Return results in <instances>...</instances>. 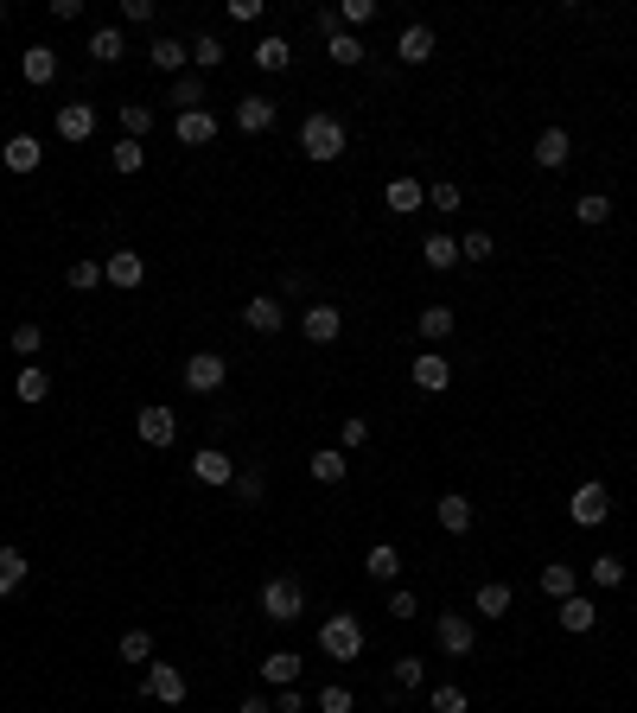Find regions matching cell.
I'll return each mask as SVG.
<instances>
[{
    "label": "cell",
    "instance_id": "e0dca14e",
    "mask_svg": "<svg viewBox=\"0 0 637 713\" xmlns=\"http://www.w3.org/2000/svg\"><path fill=\"white\" fill-rule=\"evenodd\" d=\"M434 516H440L446 535H472V497H466V491H446V497L434 503Z\"/></svg>",
    "mask_w": 637,
    "mask_h": 713
},
{
    "label": "cell",
    "instance_id": "836d02e7",
    "mask_svg": "<svg viewBox=\"0 0 637 713\" xmlns=\"http://www.w3.org/2000/svg\"><path fill=\"white\" fill-rule=\"evenodd\" d=\"M364 573H370V580H395V573H402V554H395V542H376V548L364 554Z\"/></svg>",
    "mask_w": 637,
    "mask_h": 713
},
{
    "label": "cell",
    "instance_id": "680465c9",
    "mask_svg": "<svg viewBox=\"0 0 637 713\" xmlns=\"http://www.w3.org/2000/svg\"><path fill=\"white\" fill-rule=\"evenodd\" d=\"M230 20H243V26H255V20H262V0H230Z\"/></svg>",
    "mask_w": 637,
    "mask_h": 713
},
{
    "label": "cell",
    "instance_id": "f907efd6",
    "mask_svg": "<svg viewBox=\"0 0 637 713\" xmlns=\"http://www.w3.org/2000/svg\"><path fill=\"white\" fill-rule=\"evenodd\" d=\"M338 20H344V32L370 26V20H376V0H344V7H338Z\"/></svg>",
    "mask_w": 637,
    "mask_h": 713
},
{
    "label": "cell",
    "instance_id": "ac0fdd59",
    "mask_svg": "<svg viewBox=\"0 0 637 713\" xmlns=\"http://www.w3.org/2000/svg\"><path fill=\"white\" fill-rule=\"evenodd\" d=\"M249 58H255V71H268V77H274V71H287V64H294V45H287L281 32H262Z\"/></svg>",
    "mask_w": 637,
    "mask_h": 713
},
{
    "label": "cell",
    "instance_id": "816d5d0a",
    "mask_svg": "<svg viewBox=\"0 0 637 713\" xmlns=\"http://www.w3.org/2000/svg\"><path fill=\"white\" fill-rule=\"evenodd\" d=\"M395 694H408V688H421V656H395Z\"/></svg>",
    "mask_w": 637,
    "mask_h": 713
},
{
    "label": "cell",
    "instance_id": "ba28073f",
    "mask_svg": "<svg viewBox=\"0 0 637 713\" xmlns=\"http://www.w3.org/2000/svg\"><path fill=\"white\" fill-rule=\"evenodd\" d=\"M236 472H243V465H236L223 446H198L192 452V478L198 484H217V491H223V484H236Z\"/></svg>",
    "mask_w": 637,
    "mask_h": 713
},
{
    "label": "cell",
    "instance_id": "d6a6232c",
    "mask_svg": "<svg viewBox=\"0 0 637 713\" xmlns=\"http://www.w3.org/2000/svg\"><path fill=\"white\" fill-rule=\"evenodd\" d=\"M26 554L20 548H0V599H7V593H20V586H26Z\"/></svg>",
    "mask_w": 637,
    "mask_h": 713
},
{
    "label": "cell",
    "instance_id": "b9f144b4",
    "mask_svg": "<svg viewBox=\"0 0 637 713\" xmlns=\"http://www.w3.org/2000/svg\"><path fill=\"white\" fill-rule=\"evenodd\" d=\"M491 255H497L491 230H466V236H459V262H491Z\"/></svg>",
    "mask_w": 637,
    "mask_h": 713
},
{
    "label": "cell",
    "instance_id": "74e56055",
    "mask_svg": "<svg viewBox=\"0 0 637 713\" xmlns=\"http://www.w3.org/2000/svg\"><path fill=\"white\" fill-rule=\"evenodd\" d=\"M192 64H198V77L223 71V39H217V32H204V39H192Z\"/></svg>",
    "mask_w": 637,
    "mask_h": 713
},
{
    "label": "cell",
    "instance_id": "44dd1931",
    "mask_svg": "<svg viewBox=\"0 0 637 713\" xmlns=\"http://www.w3.org/2000/svg\"><path fill=\"white\" fill-rule=\"evenodd\" d=\"M300 669H306V663H300V650H268L262 682H268V688H294V682H300Z\"/></svg>",
    "mask_w": 637,
    "mask_h": 713
},
{
    "label": "cell",
    "instance_id": "4dcf8cb0",
    "mask_svg": "<svg viewBox=\"0 0 637 713\" xmlns=\"http://www.w3.org/2000/svg\"><path fill=\"white\" fill-rule=\"evenodd\" d=\"M13 395H20V402H26V408H39V402H45V395H51V376L39 370V363H26V370H20V376H13Z\"/></svg>",
    "mask_w": 637,
    "mask_h": 713
},
{
    "label": "cell",
    "instance_id": "6da1fadb",
    "mask_svg": "<svg viewBox=\"0 0 637 713\" xmlns=\"http://www.w3.org/2000/svg\"><path fill=\"white\" fill-rule=\"evenodd\" d=\"M344 147H351V134H344V121H338V115L313 109V115L300 121V153H306V160L332 166V160H344Z\"/></svg>",
    "mask_w": 637,
    "mask_h": 713
},
{
    "label": "cell",
    "instance_id": "4fadbf2b",
    "mask_svg": "<svg viewBox=\"0 0 637 713\" xmlns=\"http://www.w3.org/2000/svg\"><path fill=\"white\" fill-rule=\"evenodd\" d=\"M51 128H58V141H90V134H96V109H90V102H58V121H51Z\"/></svg>",
    "mask_w": 637,
    "mask_h": 713
},
{
    "label": "cell",
    "instance_id": "bcb514c9",
    "mask_svg": "<svg viewBox=\"0 0 637 713\" xmlns=\"http://www.w3.org/2000/svg\"><path fill=\"white\" fill-rule=\"evenodd\" d=\"M230 491L243 497V503H262V497H268V478L255 472V465H243V472H236V484H230Z\"/></svg>",
    "mask_w": 637,
    "mask_h": 713
},
{
    "label": "cell",
    "instance_id": "6f0895ef",
    "mask_svg": "<svg viewBox=\"0 0 637 713\" xmlns=\"http://www.w3.org/2000/svg\"><path fill=\"white\" fill-rule=\"evenodd\" d=\"M274 713H306V694L300 688H274Z\"/></svg>",
    "mask_w": 637,
    "mask_h": 713
},
{
    "label": "cell",
    "instance_id": "8d00e7d4",
    "mask_svg": "<svg viewBox=\"0 0 637 713\" xmlns=\"http://www.w3.org/2000/svg\"><path fill=\"white\" fill-rule=\"evenodd\" d=\"M606 217H612V198H606V191H587V198H574V223H587V230H599Z\"/></svg>",
    "mask_w": 637,
    "mask_h": 713
},
{
    "label": "cell",
    "instance_id": "9f6ffc18",
    "mask_svg": "<svg viewBox=\"0 0 637 713\" xmlns=\"http://www.w3.org/2000/svg\"><path fill=\"white\" fill-rule=\"evenodd\" d=\"M122 20L128 26H153V0H122Z\"/></svg>",
    "mask_w": 637,
    "mask_h": 713
},
{
    "label": "cell",
    "instance_id": "52a82bcc",
    "mask_svg": "<svg viewBox=\"0 0 637 713\" xmlns=\"http://www.w3.org/2000/svg\"><path fill=\"white\" fill-rule=\"evenodd\" d=\"M434 643L446 656H472V643H478V624L466 618V612H440L434 618Z\"/></svg>",
    "mask_w": 637,
    "mask_h": 713
},
{
    "label": "cell",
    "instance_id": "277c9868",
    "mask_svg": "<svg viewBox=\"0 0 637 713\" xmlns=\"http://www.w3.org/2000/svg\"><path fill=\"white\" fill-rule=\"evenodd\" d=\"M141 694H147V701H160V707H179L185 694H192V682H185V669H179V663H147Z\"/></svg>",
    "mask_w": 637,
    "mask_h": 713
},
{
    "label": "cell",
    "instance_id": "8fae6325",
    "mask_svg": "<svg viewBox=\"0 0 637 713\" xmlns=\"http://www.w3.org/2000/svg\"><path fill=\"white\" fill-rule=\"evenodd\" d=\"M147 64H153L160 77H185V64H192V45H179L172 32H160V39L147 45Z\"/></svg>",
    "mask_w": 637,
    "mask_h": 713
},
{
    "label": "cell",
    "instance_id": "db71d44e",
    "mask_svg": "<svg viewBox=\"0 0 637 713\" xmlns=\"http://www.w3.org/2000/svg\"><path fill=\"white\" fill-rule=\"evenodd\" d=\"M389 618H395V624H408V618H421V599H415V593H408V586H395V593H389Z\"/></svg>",
    "mask_w": 637,
    "mask_h": 713
},
{
    "label": "cell",
    "instance_id": "5bb4252c",
    "mask_svg": "<svg viewBox=\"0 0 637 713\" xmlns=\"http://www.w3.org/2000/svg\"><path fill=\"white\" fill-rule=\"evenodd\" d=\"M102 281L128 293V287H141V281H147V262H141V255H134V249H115L109 262H102Z\"/></svg>",
    "mask_w": 637,
    "mask_h": 713
},
{
    "label": "cell",
    "instance_id": "d4e9b609",
    "mask_svg": "<svg viewBox=\"0 0 637 713\" xmlns=\"http://www.w3.org/2000/svg\"><path fill=\"white\" fill-rule=\"evenodd\" d=\"M383 204L395 217H415L421 204H427V191H421V179H389V191H383Z\"/></svg>",
    "mask_w": 637,
    "mask_h": 713
},
{
    "label": "cell",
    "instance_id": "94428289",
    "mask_svg": "<svg viewBox=\"0 0 637 713\" xmlns=\"http://www.w3.org/2000/svg\"><path fill=\"white\" fill-rule=\"evenodd\" d=\"M236 713H274V707H268V694H249V701L236 707Z\"/></svg>",
    "mask_w": 637,
    "mask_h": 713
},
{
    "label": "cell",
    "instance_id": "7dc6e473",
    "mask_svg": "<svg viewBox=\"0 0 637 713\" xmlns=\"http://www.w3.org/2000/svg\"><path fill=\"white\" fill-rule=\"evenodd\" d=\"M351 707H357V694L344 688V682H325L319 688V713H351Z\"/></svg>",
    "mask_w": 637,
    "mask_h": 713
},
{
    "label": "cell",
    "instance_id": "e575fe53",
    "mask_svg": "<svg viewBox=\"0 0 637 713\" xmlns=\"http://www.w3.org/2000/svg\"><path fill=\"white\" fill-rule=\"evenodd\" d=\"M421 338H427V344H446V338H453V306H421Z\"/></svg>",
    "mask_w": 637,
    "mask_h": 713
},
{
    "label": "cell",
    "instance_id": "f546056e",
    "mask_svg": "<svg viewBox=\"0 0 637 713\" xmlns=\"http://www.w3.org/2000/svg\"><path fill=\"white\" fill-rule=\"evenodd\" d=\"M204 90H211V83H204L198 71H185V77H172V83H166V96L179 102V115H192L198 102H204Z\"/></svg>",
    "mask_w": 637,
    "mask_h": 713
},
{
    "label": "cell",
    "instance_id": "5b68a950",
    "mask_svg": "<svg viewBox=\"0 0 637 713\" xmlns=\"http://www.w3.org/2000/svg\"><path fill=\"white\" fill-rule=\"evenodd\" d=\"M223 376H230V357H223V351H192V357H185V389H192V395H217Z\"/></svg>",
    "mask_w": 637,
    "mask_h": 713
},
{
    "label": "cell",
    "instance_id": "ee69618b",
    "mask_svg": "<svg viewBox=\"0 0 637 713\" xmlns=\"http://www.w3.org/2000/svg\"><path fill=\"white\" fill-rule=\"evenodd\" d=\"M147 128H153V109H147V102H122V134H128V141H141Z\"/></svg>",
    "mask_w": 637,
    "mask_h": 713
},
{
    "label": "cell",
    "instance_id": "3957f363",
    "mask_svg": "<svg viewBox=\"0 0 637 713\" xmlns=\"http://www.w3.org/2000/svg\"><path fill=\"white\" fill-rule=\"evenodd\" d=\"M262 612H268V624H294V618L306 612V586L294 580V573L268 580V586H262Z\"/></svg>",
    "mask_w": 637,
    "mask_h": 713
},
{
    "label": "cell",
    "instance_id": "7a4b0ae2",
    "mask_svg": "<svg viewBox=\"0 0 637 713\" xmlns=\"http://www.w3.org/2000/svg\"><path fill=\"white\" fill-rule=\"evenodd\" d=\"M319 650L332 656V663H357V656H364V624H357L351 612H332L319 624Z\"/></svg>",
    "mask_w": 637,
    "mask_h": 713
},
{
    "label": "cell",
    "instance_id": "7c38bea8",
    "mask_svg": "<svg viewBox=\"0 0 637 713\" xmlns=\"http://www.w3.org/2000/svg\"><path fill=\"white\" fill-rule=\"evenodd\" d=\"M134 433H141L147 446H172V440H179V414H172V408H141V414H134Z\"/></svg>",
    "mask_w": 637,
    "mask_h": 713
},
{
    "label": "cell",
    "instance_id": "cb8c5ba5",
    "mask_svg": "<svg viewBox=\"0 0 637 713\" xmlns=\"http://www.w3.org/2000/svg\"><path fill=\"white\" fill-rule=\"evenodd\" d=\"M172 134H179L185 147H211L217 141V115L211 109H192V115H179V128H172Z\"/></svg>",
    "mask_w": 637,
    "mask_h": 713
},
{
    "label": "cell",
    "instance_id": "60d3db41",
    "mask_svg": "<svg viewBox=\"0 0 637 713\" xmlns=\"http://www.w3.org/2000/svg\"><path fill=\"white\" fill-rule=\"evenodd\" d=\"M115 656H122V663H153V631H122Z\"/></svg>",
    "mask_w": 637,
    "mask_h": 713
},
{
    "label": "cell",
    "instance_id": "ffe728a7",
    "mask_svg": "<svg viewBox=\"0 0 637 713\" xmlns=\"http://www.w3.org/2000/svg\"><path fill=\"white\" fill-rule=\"evenodd\" d=\"M236 128H243V134H268L274 128V102L268 96H236Z\"/></svg>",
    "mask_w": 637,
    "mask_h": 713
},
{
    "label": "cell",
    "instance_id": "91938a15",
    "mask_svg": "<svg viewBox=\"0 0 637 713\" xmlns=\"http://www.w3.org/2000/svg\"><path fill=\"white\" fill-rule=\"evenodd\" d=\"M51 20H64V26L83 20V0H51Z\"/></svg>",
    "mask_w": 637,
    "mask_h": 713
},
{
    "label": "cell",
    "instance_id": "8992f818",
    "mask_svg": "<svg viewBox=\"0 0 637 713\" xmlns=\"http://www.w3.org/2000/svg\"><path fill=\"white\" fill-rule=\"evenodd\" d=\"M567 516H574L580 529H599L612 516V491L606 484H574V497H567Z\"/></svg>",
    "mask_w": 637,
    "mask_h": 713
},
{
    "label": "cell",
    "instance_id": "1f68e13d",
    "mask_svg": "<svg viewBox=\"0 0 637 713\" xmlns=\"http://www.w3.org/2000/svg\"><path fill=\"white\" fill-rule=\"evenodd\" d=\"M421 262L434 268V274L459 268V242H453V236H427V242H421Z\"/></svg>",
    "mask_w": 637,
    "mask_h": 713
},
{
    "label": "cell",
    "instance_id": "ab89813d",
    "mask_svg": "<svg viewBox=\"0 0 637 713\" xmlns=\"http://www.w3.org/2000/svg\"><path fill=\"white\" fill-rule=\"evenodd\" d=\"M325 58L351 71V64H364V39H357V32H338V39H325Z\"/></svg>",
    "mask_w": 637,
    "mask_h": 713
},
{
    "label": "cell",
    "instance_id": "f1b7e54d",
    "mask_svg": "<svg viewBox=\"0 0 637 713\" xmlns=\"http://www.w3.org/2000/svg\"><path fill=\"white\" fill-rule=\"evenodd\" d=\"M306 472H313L319 484H344V472H351V459H344L338 446H319L313 459H306Z\"/></svg>",
    "mask_w": 637,
    "mask_h": 713
},
{
    "label": "cell",
    "instance_id": "f5cc1de1",
    "mask_svg": "<svg viewBox=\"0 0 637 713\" xmlns=\"http://www.w3.org/2000/svg\"><path fill=\"white\" fill-rule=\"evenodd\" d=\"M364 440H370V421H364V414H351V421L338 427V452H357Z\"/></svg>",
    "mask_w": 637,
    "mask_h": 713
},
{
    "label": "cell",
    "instance_id": "d6986e66",
    "mask_svg": "<svg viewBox=\"0 0 637 713\" xmlns=\"http://www.w3.org/2000/svg\"><path fill=\"white\" fill-rule=\"evenodd\" d=\"M20 77L32 83V90H45V83L58 77V51H51V45H26V58H20Z\"/></svg>",
    "mask_w": 637,
    "mask_h": 713
},
{
    "label": "cell",
    "instance_id": "83f0119b",
    "mask_svg": "<svg viewBox=\"0 0 637 713\" xmlns=\"http://www.w3.org/2000/svg\"><path fill=\"white\" fill-rule=\"evenodd\" d=\"M90 58H96V64H122V58H128L122 26H96V32H90Z\"/></svg>",
    "mask_w": 637,
    "mask_h": 713
},
{
    "label": "cell",
    "instance_id": "11a10c76",
    "mask_svg": "<svg viewBox=\"0 0 637 713\" xmlns=\"http://www.w3.org/2000/svg\"><path fill=\"white\" fill-rule=\"evenodd\" d=\"M427 211H459V185H453V179H440L434 191H427Z\"/></svg>",
    "mask_w": 637,
    "mask_h": 713
},
{
    "label": "cell",
    "instance_id": "6125c7cd",
    "mask_svg": "<svg viewBox=\"0 0 637 713\" xmlns=\"http://www.w3.org/2000/svg\"><path fill=\"white\" fill-rule=\"evenodd\" d=\"M0 26H7V0H0Z\"/></svg>",
    "mask_w": 637,
    "mask_h": 713
},
{
    "label": "cell",
    "instance_id": "603a6c76",
    "mask_svg": "<svg viewBox=\"0 0 637 713\" xmlns=\"http://www.w3.org/2000/svg\"><path fill=\"white\" fill-rule=\"evenodd\" d=\"M395 58H402V64H427V58H434V26H402Z\"/></svg>",
    "mask_w": 637,
    "mask_h": 713
},
{
    "label": "cell",
    "instance_id": "f35d334b",
    "mask_svg": "<svg viewBox=\"0 0 637 713\" xmlns=\"http://www.w3.org/2000/svg\"><path fill=\"white\" fill-rule=\"evenodd\" d=\"M427 707H434V713H472V694L459 682H440L434 694H427Z\"/></svg>",
    "mask_w": 637,
    "mask_h": 713
},
{
    "label": "cell",
    "instance_id": "681fc988",
    "mask_svg": "<svg viewBox=\"0 0 637 713\" xmlns=\"http://www.w3.org/2000/svg\"><path fill=\"white\" fill-rule=\"evenodd\" d=\"M39 344H45V332H39L32 319H20V325H13V357H39Z\"/></svg>",
    "mask_w": 637,
    "mask_h": 713
},
{
    "label": "cell",
    "instance_id": "9c48e42d",
    "mask_svg": "<svg viewBox=\"0 0 637 713\" xmlns=\"http://www.w3.org/2000/svg\"><path fill=\"white\" fill-rule=\"evenodd\" d=\"M243 325H249L255 338H274V332H281V325H287V306L274 300V293H255V300L243 306Z\"/></svg>",
    "mask_w": 637,
    "mask_h": 713
},
{
    "label": "cell",
    "instance_id": "7bdbcfd3",
    "mask_svg": "<svg viewBox=\"0 0 637 713\" xmlns=\"http://www.w3.org/2000/svg\"><path fill=\"white\" fill-rule=\"evenodd\" d=\"M593 586H625V561H618V554H593Z\"/></svg>",
    "mask_w": 637,
    "mask_h": 713
},
{
    "label": "cell",
    "instance_id": "2e32d148",
    "mask_svg": "<svg viewBox=\"0 0 637 713\" xmlns=\"http://www.w3.org/2000/svg\"><path fill=\"white\" fill-rule=\"evenodd\" d=\"M567 153H574V134H567V128H542V134H536V166H542V172H561Z\"/></svg>",
    "mask_w": 637,
    "mask_h": 713
},
{
    "label": "cell",
    "instance_id": "4316f807",
    "mask_svg": "<svg viewBox=\"0 0 637 713\" xmlns=\"http://www.w3.org/2000/svg\"><path fill=\"white\" fill-rule=\"evenodd\" d=\"M415 389H427V395H440V389H453V363L446 357H415Z\"/></svg>",
    "mask_w": 637,
    "mask_h": 713
},
{
    "label": "cell",
    "instance_id": "7402d4cb",
    "mask_svg": "<svg viewBox=\"0 0 637 713\" xmlns=\"http://www.w3.org/2000/svg\"><path fill=\"white\" fill-rule=\"evenodd\" d=\"M510 605H516V593H510L504 580H485V586L472 593V612H478V618H510Z\"/></svg>",
    "mask_w": 637,
    "mask_h": 713
},
{
    "label": "cell",
    "instance_id": "d590c367",
    "mask_svg": "<svg viewBox=\"0 0 637 713\" xmlns=\"http://www.w3.org/2000/svg\"><path fill=\"white\" fill-rule=\"evenodd\" d=\"M542 593L555 599V605L574 599V567H567V561H548V567H542Z\"/></svg>",
    "mask_w": 637,
    "mask_h": 713
},
{
    "label": "cell",
    "instance_id": "484cf974",
    "mask_svg": "<svg viewBox=\"0 0 637 713\" xmlns=\"http://www.w3.org/2000/svg\"><path fill=\"white\" fill-rule=\"evenodd\" d=\"M0 160H7V172H39V160H45V147L32 141V134H13V141L0 147Z\"/></svg>",
    "mask_w": 637,
    "mask_h": 713
},
{
    "label": "cell",
    "instance_id": "f6af8a7d",
    "mask_svg": "<svg viewBox=\"0 0 637 713\" xmlns=\"http://www.w3.org/2000/svg\"><path fill=\"white\" fill-rule=\"evenodd\" d=\"M109 160H115V172H141V166H147V147H141V141H128V134H122Z\"/></svg>",
    "mask_w": 637,
    "mask_h": 713
},
{
    "label": "cell",
    "instance_id": "9a60e30c",
    "mask_svg": "<svg viewBox=\"0 0 637 713\" xmlns=\"http://www.w3.org/2000/svg\"><path fill=\"white\" fill-rule=\"evenodd\" d=\"M555 624H561V631H567V637H587V631H593V624H599V605H593V599H580V593H574V599H561V605H555Z\"/></svg>",
    "mask_w": 637,
    "mask_h": 713
},
{
    "label": "cell",
    "instance_id": "30bf717a",
    "mask_svg": "<svg viewBox=\"0 0 637 713\" xmlns=\"http://www.w3.org/2000/svg\"><path fill=\"white\" fill-rule=\"evenodd\" d=\"M300 332H306V344H332V338L344 332V312L325 306V300H313V306L300 312Z\"/></svg>",
    "mask_w": 637,
    "mask_h": 713
},
{
    "label": "cell",
    "instance_id": "c3c4849f",
    "mask_svg": "<svg viewBox=\"0 0 637 713\" xmlns=\"http://www.w3.org/2000/svg\"><path fill=\"white\" fill-rule=\"evenodd\" d=\"M64 281H71V293H90V287H102V262H71Z\"/></svg>",
    "mask_w": 637,
    "mask_h": 713
}]
</instances>
